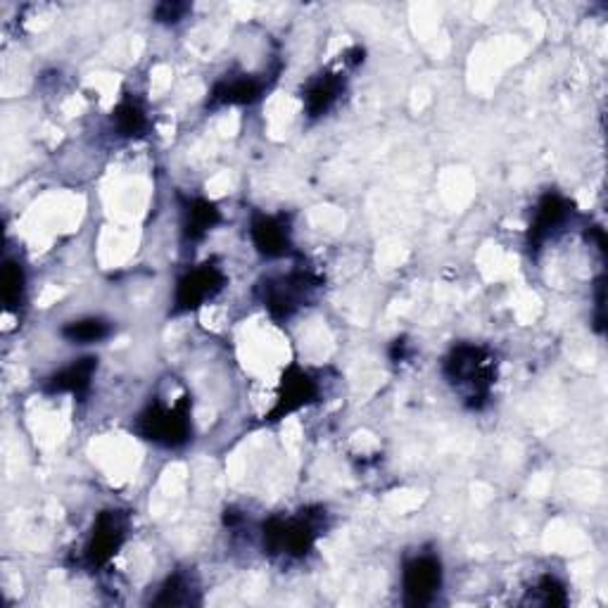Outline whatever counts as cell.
Wrapping results in <instances>:
<instances>
[{
    "label": "cell",
    "mask_w": 608,
    "mask_h": 608,
    "mask_svg": "<svg viewBox=\"0 0 608 608\" xmlns=\"http://www.w3.org/2000/svg\"><path fill=\"white\" fill-rule=\"evenodd\" d=\"M449 385L464 395L468 409H483L495 383V359L485 347L462 343L454 345L443 364Z\"/></svg>",
    "instance_id": "6da1fadb"
},
{
    "label": "cell",
    "mask_w": 608,
    "mask_h": 608,
    "mask_svg": "<svg viewBox=\"0 0 608 608\" xmlns=\"http://www.w3.org/2000/svg\"><path fill=\"white\" fill-rule=\"evenodd\" d=\"M324 509H307L293 518H268L262 528L264 551L272 556H285V559H304L316 545V537L324 528Z\"/></svg>",
    "instance_id": "7a4b0ae2"
},
{
    "label": "cell",
    "mask_w": 608,
    "mask_h": 608,
    "mask_svg": "<svg viewBox=\"0 0 608 608\" xmlns=\"http://www.w3.org/2000/svg\"><path fill=\"white\" fill-rule=\"evenodd\" d=\"M136 433L148 443L160 447H181L191 437V399L183 397L174 404H150L136 420Z\"/></svg>",
    "instance_id": "3957f363"
},
{
    "label": "cell",
    "mask_w": 608,
    "mask_h": 608,
    "mask_svg": "<svg viewBox=\"0 0 608 608\" xmlns=\"http://www.w3.org/2000/svg\"><path fill=\"white\" fill-rule=\"evenodd\" d=\"M318 281L310 272H291L278 278H266L262 285V302L276 321L291 318L314 293Z\"/></svg>",
    "instance_id": "277c9868"
},
{
    "label": "cell",
    "mask_w": 608,
    "mask_h": 608,
    "mask_svg": "<svg viewBox=\"0 0 608 608\" xmlns=\"http://www.w3.org/2000/svg\"><path fill=\"white\" fill-rule=\"evenodd\" d=\"M443 587V564L435 554H416L402 568V595L407 606H428Z\"/></svg>",
    "instance_id": "5b68a950"
},
{
    "label": "cell",
    "mask_w": 608,
    "mask_h": 608,
    "mask_svg": "<svg viewBox=\"0 0 608 608\" xmlns=\"http://www.w3.org/2000/svg\"><path fill=\"white\" fill-rule=\"evenodd\" d=\"M129 533V516L122 511H103L98 514L87 547H83V564L89 568H103L112 561V556L120 551Z\"/></svg>",
    "instance_id": "8992f818"
},
{
    "label": "cell",
    "mask_w": 608,
    "mask_h": 608,
    "mask_svg": "<svg viewBox=\"0 0 608 608\" xmlns=\"http://www.w3.org/2000/svg\"><path fill=\"white\" fill-rule=\"evenodd\" d=\"M224 283H226V276L216 264L207 262V264L195 266L193 272L183 274L176 283L174 312L185 314V312L200 310L207 300L216 297L224 291Z\"/></svg>",
    "instance_id": "52a82bcc"
},
{
    "label": "cell",
    "mask_w": 608,
    "mask_h": 608,
    "mask_svg": "<svg viewBox=\"0 0 608 608\" xmlns=\"http://www.w3.org/2000/svg\"><path fill=\"white\" fill-rule=\"evenodd\" d=\"M318 393H321L318 381L310 374V371H304L300 366H291L281 378L276 404H274L272 414H268V420L285 418L288 414L307 407V404L316 402Z\"/></svg>",
    "instance_id": "ba28073f"
},
{
    "label": "cell",
    "mask_w": 608,
    "mask_h": 608,
    "mask_svg": "<svg viewBox=\"0 0 608 608\" xmlns=\"http://www.w3.org/2000/svg\"><path fill=\"white\" fill-rule=\"evenodd\" d=\"M572 214V202L559 193H547L537 202V210L533 214V222L528 229V247L533 252L543 250V245L554 239L556 233L564 231L568 219Z\"/></svg>",
    "instance_id": "9c48e42d"
},
{
    "label": "cell",
    "mask_w": 608,
    "mask_h": 608,
    "mask_svg": "<svg viewBox=\"0 0 608 608\" xmlns=\"http://www.w3.org/2000/svg\"><path fill=\"white\" fill-rule=\"evenodd\" d=\"M250 239L266 260H283L293 252V235L285 216L257 214L250 224Z\"/></svg>",
    "instance_id": "30bf717a"
},
{
    "label": "cell",
    "mask_w": 608,
    "mask_h": 608,
    "mask_svg": "<svg viewBox=\"0 0 608 608\" xmlns=\"http://www.w3.org/2000/svg\"><path fill=\"white\" fill-rule=\"evenodd\" d=\"M345 91V74L343 72H321L307 81V87L302 89V103L304 112L310 120H318V116L328 114L337 100H341Z\"/></svg>",
    "instance_id": "8fae6325"
},
{
    "label": "cell",
    "mask_w": 608,
    "mask_h": 608,
    "mask_svg": "<svg viewBox=\"0 0 608 608\" xmlns=\"http://www.w3.org/2000/svg\"><path fill=\"white\" fill-rule=\"evenodd\" d=\"M264 93V81L250 74L239 77H226L214 83L210 93V105L212 108H224V105H252L257 103Z\"/></svg>",
    "instance_id": "7c38bea8"
},
{
    "label": "cell",
    "mask_w": 608,
    "mask_h": 608,
    "mask_svg": "<svg viewBox=\"0 0 608 608\" xmlns=\"http://www.w3.org/2000/svg\"><path fill=\"white\" fill-rule=\"evenodd\" d=\"M95 368H98L95 357L74 359L72 364H67L64 368L58 371V374H53L48 378L45 393H50V395L70 393V395H77V397L87 395L89 387H91V381L95 376Z\"/></svg>",
    "instance_id": "4fadbf2b"
},
{
    "label": "cell",
    "mask_w": 608,
    "mask_h": 608,
    "mask_svg": "<svg viewBox=\"0 0 608 608\" xmlns=\"http://www.w3.org/2000/svg\"><path fill=\"white\" fill-rule=\"evenodd\" d=\"M222 222V212L216 210L214 202L205 197H193L183 207V239L197 243Z\"/></svg>",
    "instance_id": "5bb4252c"
},
{
    "label": "cell",
    "mask_w": 608,
    "mask_h": 608,
    "mask_svg": "<svg viewBox=\"0 0 608 608\" xmlns=\"http://www.w3.org/2000/svg\"><path fill=\"white\" fill-rule=\"evenodd\" d=\"M110 335H112L110 321L100 316H83V318L70 321V324L62 328V337L72 345H95V343L108 341Z\"/></svg>",
    "instance_id": "9a60e30c"
},
{
    "label": "cell",
    "mask_w": 608,
    "mask_h": 608,
    "mask_svg": "<svg viewBox=\"0 0 608 608\" xmlns=\"http://www.w3.org/2000/svg\"><path fill=\"white\" fill-rule=\"evenodd\" d=\"M112 124L116 133L124 139H136L148 129V114L145 108L136 98H124L120 105L112 112Z\"/></svg>",
    "instance_id": "2e32d148"
},
{
    "label": "cell",
    "mask_w": 608,
    "mask_h": 608,
    "mask_svg": "<svg viewBox=\"0 0 608 608\" xmlns=\"http://www.w3.org/2000/svg\"><path fill=\"white\" fill-rule=\"evenodd\" d=\"M27 291V276L20 262H6L3 266V302L6 310H20Z\"/></svg>",
    "instance_id": "e0dca14e"
},
{
    "label": "cell",
    "mask_w": 608,
    "mask_h": 608,
    "mask_svg": "<svg viewBox=\"0 0 608 608\" xmlns=\"http://www.w3.org/2000/svg\"><path fill=\"white\" fill-rule=\"evenodd\" d=\"M191 582L185 580L181 572H176V576L169 578L162 589H160V597L155 599L158 606H179V604H191L193 597H191Z\"/></svg>",
    "instance_id": "ac0fdd59"
},
{
    "label": "cell",
    "mask_w": 608,
    "mask_h": 608,
    "mask_svg": "<svg viewBox=\"0 0 608 608\" xmlns=\"http://www.w3.org/2000/svg\"><path fill=\"white\" fill-rule=\"evenodd\" d=\"M535 592L539 595V601H543L545 606H566L568 604L564 582L554 576L539 578V582L535 585Z\"/></svg>",
    "instance_id": "d6986e66"
},
{
    "label": "cell",
    "mask_w": 608,
    "mask_h": 608,
    "mask_svg": "<svg viewBox=\"0 0 608 608\" xmlns=\"http://www.w3.org/2000/svg\"><path fill=\"white\" fill-rule=\"evenodd\" d=\"M189 10L191 6L185 3H162L155 8V20L162 24H179Z\"/></svg>",
    "instance_id": "ffe728a7"
}]
</instances>
